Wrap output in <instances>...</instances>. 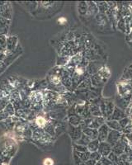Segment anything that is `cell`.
Listing matches in <instances>:
<instances>
[{
  "label": "cell",
  "mask_w": 132,
  "mask_h": 165,
  "mask_svg": "<svg viewBox=\"0 0 132 165\" xmlns=\"http://www.w3.org/2000/svg\"><path fill=\"white\" fill-rule=\"evenodd\" d=\"M118 95L123 98L131 99L132 97V84L130 81H121L118 82L117 84Z\"/></svg>",
  "instance_id": "1"
},
{
  "label": "cell",
  "mask_w": 132,
  "mask_h": 165,
  "mask_svg": "<svg viewBox=\"0 0 132 165\" xmlns=\"http://www.w3.org/2000/svg\"><path fill=\"white\" fill-rule=\"evenodd\" d=\"M99 108L101 109L102 114L104 118H109L112 114L114 108H115V104L111 101H101V103H99Z\"/></svg>",
  "instance_id": "2"
},
{
  "label": "cell",
  "mask_w": 132,
  "mask_h": 165,
  "mask_svg": "<svg viewBox=\"0 0 132 165\" xmlns=\"http://www.w3.org/2000/svg\"><path fill=\"white\" fill-rule=\"evenodd\" d=\"M85 121H87L86 128L89 127V128H92V129L98 130L99 127L105 124L106 119L103 117H93L88 119Z\"/></svg>",
  "instance_id": "3"
},
{
  "label": "cell",
  "mask_w": 132,
  "mask_h": 165,
  "mask_svg": "<svg viewBox=\"0 0 132 165\" xmlns=\"http://www.w3.org/2000/svg\"><path fill=\"white\" fill-rule=\"evenodd\" d=\"M121 136H122V132L110 130V132H109V134H108L107 139L106 141L107 142L108 144H110L112 146H114L120 140Z\"/></svg>",
  "instance_id": "4"
},
{
  "label": "cell",
  "mask_w": 132,
  "mask_h": 165,
  "mask_svg": "<svg viewBox=\"0 0 132 165\" xmlns=\"http://www.w3.org/2000/svg\"><path fill=\"white\" fill-rule=\"evenodd\" d=\"M112 146L110 144H108L107 141L99 143L98 152L100 154L102 157H107L112 153Z\"/></svg>",
  "instance_id": "5"
},
{
  "label": "cell",
  "mask_w": 132,
  "mask_h": 165,
  "mask_svg": "<svg viewBox=\"0 0 132 165\" xmlns=\"http://www.w3.org/2000/svg\"><path fill=\"white\" fill-rule=\"evenodd\" d=\"M110 132V128L106 125V123L104 125H102V126L99 127V129L98 130V140H99V142H104L107 140L108 136V134Z\"/></svg>",
  "instance_id": "6"
},
{
  "label": "cell",
  "mask_w": 132,
  "mask_h": 165,
  "mask_svg": "<svg viewBox=\"0 0 132 165\" xmlns=\"http://www.w3.org/2000/svg\"><path fill=\"white\" fill-rule=\"evenodd\" d=\"M125 117H126L125 111L117 108V107H115L112 114L110 117L107 119V121H108V120H113V121H121V120Z\"/></svg>",
  "instance_id": "7"
},
{
  "label": "cell",
  "mask_w": 132,
  "mask_h": 165,
  "mask_svg": "<svg viewBox=\"0 0 132 165\" xmlns=\"http://www.w3.org/2000/svg\"><path fill=\"white\" fill-rule=\"evenodd\" d=\"M95 20H96L97 24L99 26L101 27H104V26H107V25H109V20H108L107 17L105 13H101V12H98V14L95 16Z\"/></svg>",
  "instance_id": "8"
},
{
  "label": "cell",
  "mask_w": 132,
  "mask_h": 165,
  "mask_svg": "<svg viewBox=\"0 0 132 165\" xmlns=\"http://www.w3.org/2000/svg\"><path fill=\"white\" fill-rule=\"evenodd\" d=\"M99 12L98 8L97 7L95 2H88V12H87V17H95Z\"/></svg>",
  "instance_id": "9"
},
{
  "label": "cell",
  "mask_w": 132,
  "mask_h": 165,
  "mask_svg": "<svg viewBox=\"0 0 132 165\" xmlns=\"http://www.w3.org/2000/svg\"><path fill=\"white\" fill-rule=\"evenodd\" d=\"M130 100H131V99L123 98H121V97H120L119 95H117L116 99V107H117V108L125 111V109L127 108L128 106L130 105Z\"/></svg>",
  "instance_id": "10"
},
{
  "label": "cell",
  "mask_w": 132,
  "mask_h": 165,
  "mask_svg": "<svg viewBox=\"0 0 132 165\" xmlns=\"http://www.w3.org/2000/svg\"><path fill=\"white\" fill-rule=\"evenodd\" d=\"M83 134H84L86 136H88L89 139H91L92 140H97L98 139V130L95 129H92V128H84V131H83Z\"/></svg>",
  "instance_id": "11"
},
{
  "label": "cell",
  "mask_w": 132,
  "mask_h": 165,
  "mask_svg": "<svg viewBox=\"0 0 132 165\" xmlns=\"http://www.w3.org/2000/svg\"><path fill=\"white\" fill-rule=\"evenodd\" d=\"M91 83L93 87H95V88H99V87L102 86V85L105 84V82L102 79V78L98 74V73L92 75Z\"/></svg>",
  "instance_id": "12"
},
{
  "label": "cell",
  "mask_w": 132,
  "mask_h": 165,
  "mask_svg": "<svg viewBox=\"0 0 132 165\" xmlns=\"http://www.w3.org/2000/svg\"><path fill=\"white\" fill-rule=\"evenodd\" d=\"M98 74L101 77L102 79L106 83V82L107 81V79L110 78L111 71L107 66H102V67L99 70V71L98 72Z\"/></svg>",
  "instance_id": "13"
},
{
  "label": "cell",
  "mask_w": 132,
  "mask_h": 165,
  "mask_svg": "<svg viewBox=\"0 0 132 165\" xmlns=\"http://www.w3.org/2000/svg\"><path fill=\"white\" fill-rule=\"evenodd\" d=\"M106 125L110 128V130L122 132V129H121V127L120 123H119V121H117L108 120V121H106Z\"/></svg>",
  "instance_id": "14"
},
{
  "label": "cell",
  "mask_w": 132,
  "mask_h": 165,
  "mask_svg": "<svg viewBox=\"0 0 132 165\" xmlns=\"http://www.w3.org/2000/svg\"><path fill=\"white\" fill-rule=\"evenodd\" d=\"M99 140L98 139L93 140H91L89 142V144L87 145V149H88V151L90 152V153H93V152H97L99 146Z\"/></svg>",
  "instance_id": "15"
},
{
  "label": "cell",
  "mask_w": 132,
  "mask_h": 165,
  "mask_svg": "<svg viewBox=\"0 0 132 165\" xmlns=\"http://www.w3.org/2000/svg\"><path fill=\"white\" fill-rule=\"evenodd\" d=\"M90 112H91L92 115L93 117H102V114L101 109L99 108V105L93 103V105H91L90 107Z\"/></svg>",
  "instance_id": "16"
},
{
  "label": "cell",
  "mask_w": 132,
  "mask_h": 165,
  "mask_svg": "<svg viewBox=\"0 0 132 165\" xmlns=\"http://www.w3.org/2000/svg\"><path fill=\"white\" fill-rule=\"evenodd\" d=\"M132 79V65L125 68L124 72L122 74L121 77V80H125V81H129Z\"/></svg>",
  "instance_id": "17"
},
{
  "label": "cell",
  "mask_w": 132,
  "mask_h": 165,
  "mask_svg": "<svg viewBox=\"0 0 132 165\" xmlns=\"http://www.w3.org/2000/svg\"><path fill=\"white\" fill-rule=\"evenodd\" d=\"M96 3L97 7L98 8L99 12L101 13H105L107 12L108 9H109V7H108L107 2H95Z\"/></svg>",
  "instance_id": "18"
},
{
  "label": "cell",
  "mask_w": 132,
  "mask_h": 165,
  "mask_svg": "<svg viewBox=\"0 0 132 165\" xmlns=\"http://www.w3.org/2000/svg\"><path fill=\"white\" fill-rule=\"evenodd\" d=\"M116 28L120 31H121L122 33L126 34V28H125V18H121L118 20L117 23H116Z\"/></svg>",
  "instance_id": "19"
},
{
  "label": "cell",
  "mask_w": 132,
  "mask_h": 165,
  "mask_svg": "<svg viewBox=\"0 0 132 165\" xmlns=\"http://www.w3.org/2000/svg\"><path fill=\"white\" fill-rule=\"evenodd\" d=\"M79 12L81 15H86L88 12V2H82L79 5Z\"/></svg>",
  "instance_id": "20"
},
{
  "label": "cell",
  "mask_w": 132,
  "mask_h": 165,
  "mask_svg": "<svg viewBox=\"0 0 132 165\" xmlns=\"http://www.w3.org/2000/svg\"><path fill=\"white\" fill-rule=\"evenodd\" d=\"M131 120L130 119L129 117H125V118H123V119H121V121H119V123H120V126L121 127V129H125V127L127 126L128 125L130 124V123H131Z\"/></svg>",
  "instance_id": "21"
},
{
  "label": "cell",
  "mask_w": 132,
  "mask_h": 165,
  "mask_svg": "<svg viewBox=\"0 0 132 165\" xmlns=\"http://www.w3.org/2000/svg\"><path fill=\"white\" fill-rule=\"evenodd\" d=\"M102 158L101 155H100V154L97 151V152H93V153L90 154V158L93 159V160L96 161V162H99V161L101 160V158Z\"/></svg>",
  "instance_id": "22"
},
{
  "label": "cell",
  "mask_w": 132,
  "mask_h": 165,
  "mask_svg": "<svg viewBox=\"0 0 132 165\" xmlns=\"http://www.w3.org/2000/svg\"><path fill=\"white\" fill-rule=\"evenodd\" d=\"M36 124L38 125L40 127L45 126H46V119H45L44 117H38L36 118Z\"/></svg>",
  "instance_id": "23"
},
{
  "label": "cell",
  "mask_w": 132,
  "mask_h": 165,
  "mask_svg": "<svg viewBox=\"0 0 132 165\" xmlns=\"http://www.w3.org/2000/svg\"><path fill=\"white\" fill-rule=\"evenodd\" d=\"M43 165H54V161L52 158H46L44 159Z\"/></svg>",
  "instance_id": "24"
},
{
  "label": "cell",
  "mask_w": 132,
  "mask_h": 165,
  "mask_svg": "<svg viewBox=\"0 0 132 165\" xmlns=\"http://www.w3.org/2000/svg\"><path fill=\"white\" fill-rule=\"evenodd\" d=\"M126 41L127 42H129V41H132V28L131 30H130V31L129 32V33L126 35Z\"/></svg>",
  "instance_id": "25"
},
{
  "label": "cell",
  "mask_w": 132,
  "mask_h": 165,
  "mask_svg": "<svg viewBox=\"0 0 132 165\" xmlns=\"http://www.w3.org/2000/svg\"><path fill=\"white\" fill-rule=\"evenodd\" d=\"M97 163H98V162L93 160V159L90 158V159H89V160L87 161L86 163H85V165H95Z\"/></svg>",
  "instance_id": "26"
},
{
  "label": "cell",
  "mask_w": 132,
  "mask_h": 165,
  "mask_svg": "<svg viewBox=\"0 0 132 165\" xmlns=\"http://www.w3.org/2000/svg\"><path fill=\"white\" fill-rule=\"evenodd\" d=\"M58 22H60V24L63 25V24L66 23L67 20H66V18H65V17H60V18H59V19H58Z\"/></svg>",
  "instance_id": "27"
},
{
  "label": "cell",
  "mask_w": 132,
  "mask_h": 165,
  "mask_svg": "<svg viewBox=\"0 0 132 165\" xmlns=\"http://www.w3.org/2000/svg\"><path fill=\"white\" fill-rule=\"evenodd\" d=\"M52 81L54 82V84H59V83H60V78L57 76H55L54 78H53Z\"/></svg>",
  "instance_id": "28"
},
{
  "label": "cell",
  "mask_w": 132,
  "mask_h": 165,
  "mask_svg": "<svg viewBox=\"0 0 132 165\" xmlns=\"http://www.w3.org/2000/svg\"><path fill=\"white\" fill-rule=\"evenodd\" d=\"M129 19H130V27L132 28V7L130 8V14L129 16Z\"/></svg>",
  "instance_id": "29"
},
{
  "label": "cell",
  "mask_w": 132,
  "mask_h": 165,
  "mask_svg": "<svg viewBox=\"0 0 132 165\" xmlns=\"http://www.w3.org/2000/svg\"><path fill=\"white\" fill-rule=\"evenodd\" d=\"M128 45H129V46H130V48L132 49V41H129V42H127Z\"/></svg>",
  "instance_id": "30"
},
{
  "label": "cell",
  "mask_w": 132,
  "mask_h": 165,
  "mask_svg": "<svg viewBox=\"0 0 132 165\" xmlns=\"http://www.w3.org/2000/svg\"><path fill=\"white\" fill-rule=\"evenodd\" d=\"M95 165H102V163H101V162L99 161V162H98V163H97Z\"/></svg>",
  "instance_id": "31"
},
{
  "label": "cell",
  "mask_w": 132,
  "mask_h": 165,
  "mask_svg": "<svg viewBox=\"0 0 132 165\" xmlns=\"http://www.w3.org/2000/svg\"><path fill=\"white\" fill-rule=\"evenodd\" d=\"M131 7H132V6H131Z\"/></svg>",
  "instance_id": "32"
}]
</instances>
